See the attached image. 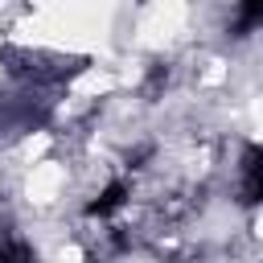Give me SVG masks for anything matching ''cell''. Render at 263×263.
<instances>
[{"label": "cell", "mask_w": 263, "mask_h": 263, "mask_svg": "<svg viewBox=\"0 0 263 263\" xmlns=\"http://www.w3.org/2000/svg\"><path fill=\"white\" fill-rule=\"evenodd\" d=\"M242 205H263V144H247L242 148Z\"/></svg>", "instance_id": "obj_1"}, {"label": "cell", "mask_w": 263, "mask_h": 263, "mask_svg": "<svg viewBox=\"0 0 263 263\" xmlns=\"http://www.w3.org/2000/svg\"><path fill=\"white\" fill-rule=\"evenodd\" d=\"M123 201H127V181H111L95 201H86V218H111Z\"/></svg>", "instance_id": "obj_2"}, {"label": "cell", "mask_w": 263, "mask_h": 263, "mask_svg": "<svg viewBox=\"0 0 263 263\" xmlns=\"http://www.w3.org/2000/svg\"><path fill=\"white\" fill-rule=\"evenodd\" d=\"M259 25H263V0H247V4H238L230 33H234V37H247V33H255Z\"/></svg>", "instance_id": "obj_3"}, {"label": "cell", "mask_w": 263, "mask_h": 263, "mask_svg": "<svg viewBox=\"0 0 263 263\" xmlns=\"http://www.w3.org/2000/svg\"><path fill=\"white\" fill-rule=\"evenodd\" d=\"M33 247L21 234H0V263H33Z\"/></svg>", "instance_id": "obj_4"}, {"label": "cell", "mask_w": 263, "mask_h": 263, "mask_svg": "<svg viewBox=\"0 0 263 263\" xmlns=\"http://www.w3.org/2000/svg\"><path fill=\"white\" fill-rule=\"evenodd\" d=\"M164 82H168V66H164V62H156V66H152V70H148V90H152V95H156V90H160V86H164Z\"/></svg>", "instance_id": "obj_5"}]
</instances>
